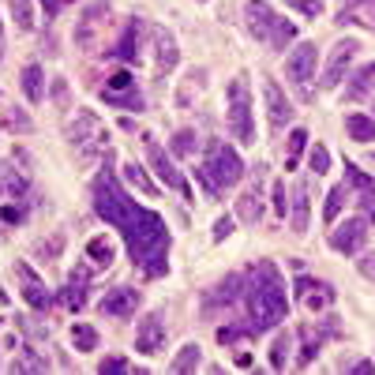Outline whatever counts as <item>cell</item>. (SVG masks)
<instances>
[{
	"label": "cell",
	"instance_id": "37",
	"mask_svg": "<svg viewBox=\"0 0 375 375\" xmlns=\"http://www.w3.org/2000/svg\"><path fill=\"white\" fill-rule=\"evenodd\" d=\"M342 203H345V184H334L331 188V195H326V210H323V218L326 222H338V214H342Z\"/></svg>",
	"mask_w": 375,
	"mask_h": 375
},
{
	"label": "cell",
	"instance_id": "34",
	"mask_svg": "<svg viewBox=\"0 0 375 375\" xmlns=\"http://www.w3.org/2000/svg\"><path fill=\"white\" fill-rule=\"evenodd\" d=\"M87 255H90V259H94L98 263V267H109V263H113V244H109L105 241V236H94V241H90L87 244Z\"/></svg>",
	"mask_w": 375,
	"mask_h": 375
},
{
	"label": "cell",
	"instance_id": "25",
	"mask_svg": "<svg viewBox=\"0 0 375 375\" xmlns=\"http://www.w3.org/2000/svg\"><path fill=\"white\" fill-rule=\"evenodd\" d=\"M236 214H241V222H248V225L259 222V218H263V199H259V188L244 191V195H241V203H236Z\"/></svg>",
	"mask_w": 375,
	"mask_h": 375
},
{
	"label": "cell",
	"instance_id": "42",
	"mask_svg": "<svg viewBox=\"0 0 375 375\" xmlns=\"http://www.w3.org/2000/svg\"><path fill=\"white\" fill-rule=\"evenodd\" d=\"M308 166H312L315 177L331 169V154H326V146H323V143H315V146H312V158H308Z\"/></svg>",
	"mask_w": 375,
	"mask_h": 375
},
{
	"label": "cell",
	"instance_id": "22",
	"mask_svg": "<svg viewBox=\"0 0 375 375\" xmlns=\"http://www.w3.org/2000/svg\"><path fill=\"white\" fill-rule=\"evenodd\" d=\"M139 38H143V23L132 19V23H128V30H124V38L116 42L113 57H121L124 64H135V60H139Z\"/></svg>",
	"mask_w": 375,
	"mask_h": 375
},
{
	"label": "cell",
	"instance_id": "32",
	"mask_svg": "<svg viewBox=\"0 0 375 375\" xmlns=\"http://www.w3.org/2000/svg\"><path fill=\"white\" fill-rule=\"evenodd\" d=\"M304 146H308V132H304V128H293V132H289V154H286V169H297V162H300V154H304Z\"/></svg>",
	"mask_w": 375,
	"mask_h": 375
},
{
	"label": "cell",
	"instance_id": "29",
	"mask_svg": "<svg viewBox=\"0 0 375 375\" xmlns=\"http://www.w3.org/2000/svg\"><path fill=\"white\" fill-rule=\"evenodd\" d=\"M372 90H375V60H372V64H364V68L353 76L349 98H364V94H372Z\"/></svg>",
	"mask_w": 375,
	"mask_h": 375
},
{
	"label": "cell",
	"instance_id": "2",
	"mask_svg": "<svg viewBox=\"0 0 375 375\" xmlns=\"http://www.w3.org/2000/svg\"><path fill=\"white\" fill-rule=\"evenodd\" d=\"M248 312H252V326L255 331H274L286 319L289 300H286V286L278 278L274 263H255V270L248 274Z\"/></svg>",
	"mask_w": 375,
	"mask_h": 375
},
{
	"label": "cell",
	"instance_id": "44",
	"mask_svg": "<svg viewBox=\"0 0 375 375\" xmlns=\"http://www.w3.org/2000/svg\"><path fill=\"white\" fill-rule=\"evenodd\" d=\"M98 372H102V375L105 372H132V364H128L124 356H105V360L98 364Z\"/></svg>",
	"mask_w": 375,
	"mask_h": 375
},
{
	"label": "cell",
	"instance_id": "13",
	"mask_svg": "<svg viewBox=\"0 0 375 375\" xmlns=\"http://www.w3.org/2000/svg\"><path fill=\"white\" fill-rule=\"evenodd\" d=\"M345 180L356 188V203H360L364 218H368V222H375V180L368 177V173L356 169L353 162H345Z\"/></svg>",
	"mask_w": 375,
	"mask_h": 375
},
{
	"label": "cell",
	"instance_id": "51",
	"mask_svg": "<svg viewBox=\"0 0 375 375\" xmlns=\"http://www.w3.org/2000/svg\"><path fill=\"white\" fill-rule=\"evenodd\" d=\"M300 8H304L308 15H319V12H323V4H319V0H300Z\"/></svg>",
	"mask_w": 375,
	"mask_h": 375
},
{
	"label": "cell",
	"instance_id": "40",
	"mask_svg": "<svg viewBox=\"0 0 375 375\" xmlns=\"http://www.w3.org/2000/svg\"><path fill=\"white\" fill-rule=\"evenodd\" d=\"M23 191H26V177L0 173V195H23Z\"/></svg>",
	"mask_w": 375,
	"mask_h": 375
},
{
	"label": "cell",
	"instance_id": "19",
	"mask_svg": "<svg viewBox=\"0 0 375 375\" xmlns=\"http://www.w3.org/2000/svg\"><path fill=\"white\" fill-rule=\"evenodd\" d=\"M338 23H356L375 30V0H345L342 12H338Z\"/></svg>",
	"mask_w": 375,
	"mask_h": 375
},
{
	"label": "cell",
	"instance_id": "27",
	"mask_svg": "<svg viewBox=\"0 0 375 375\" xmlns=\"http://www.w3.org/2000/svg\"><path fill=\"white\" fill-rule=\"evenodd\" d=\"M124 180H128V184H135L143 195H158V184H154V180L143 173L139 162H124Z\"/></svg>",
	"mask_w": 375,
	"mask_h": 375
},
{
	"label": "cell",
	"instance_id": "24",
	"mask_svg": "<svg viewBox=\"0 0 375 375\" xmlns=\"http://www.w3.org/2000/svg\"><path fill=\"white\" fill-rule=\"evenodd\" d=\"M345 132H349L356 143H372L375 139V121L364 116V113H349L345 116Z\"/></svg>",
	"mask_w": 375,
	"mask_h": 375
},
{
	"label": "cell",
	"instance_id": "3",
	"mask_svg": "<svg viewBox=\"0 0 375 375\" xmlns=\"http://www.w3.org/2000/svg\"><path fill=\"white\" fill-rule=\"evenodd\" d=\"M244 177V162L233 146H225L222 139H210L207 143V158L203 166L195 169V180L207 188V195H222L225 188H233L236 180Z\"/></svg>",
	"mask_w": 375,
	"mask_h": 375
},
{
	"label": "cell",
	"instance_id": "5",
	"mask_svg": "<svg viewBox=\"0 0 375 375\" xmlns=\"http://www.w3.org/2000/svg\"><path fill=\"white\" fill-rule=\"evenodd\" d=\"M248 30L259 42L274 45V49H286V45L297 38V26L289 19H281L278 12H270L267 4H259V0H248Z\"/></svg>",
	"mask_w": 375,
	"mask_h": 375
},
{
	"label": "cell",
	"instance_id": "28",
	"mask_svg": "<svg viewBox=\"0 0 375 375\" xmlns=\"http://www.w3.org/2000/svg\"><path fill=\"white\" fill-rule=\"evenodd\" d=\"M199 360H203V349H199V345H184V349L173 356V372H177V375H188V372L199 368Z\"/></svg>",
	"mask_w": 375,
	"mask_h": 375
},
{
	"label": "cell",
	"instance_id": "41",
	"mask_svg": "<svg viewBox=\"0 0 375 375\" xmlns=\"http://www.w3.org/2000/svg\"><path fill=\"white\" fill-rule=\"evenodd\" d=\"M248 334H259L255 326L248 323V326H218V342H241V338H248Z\"/></svg>",
	"mask_w": 375,
	"mask_h": 375
},
{
	"label": "cell",
	"instance_id": "45",
	"mask_svg": "<svg viewBox=\"0 0 375 375\" xmlns=\"http://www.w3.org/2000/svg\"><path fill=\"white\" fill-rule=\"evenodd\" d=\"M229 236H233V218H218L214 222V244L229 241Z\"/></svg>",
	"mask_w": 375,
	"mask_h": 375
},
{
	"label": "cell",
	"instance_id": "14",
	"mask_svg": "<svg viewBox=\"0 0 375 375\" xmlns=\"http://www.w3.org/2000/svg\"><path fill=\"white\" fill-rule=\"evenodd\" d=\"M162 345H166V323H162V315L154 312V315H146L139 323V331H135V349L150 356V353H158Z\"/></svg>",
	"mask_w": 375,
	"mask_h": 375
},
{
	"label": "cell",
	"instance_id": "6",
	"mask_svg": "<svg viewBox=\"0 0 375 375\" xmlns=\"http://www.w3.org/2000/svg\"><path fill=\"white\" fill-rule=\"evenodd\" d=\"M229 132L241 143H255V124H252V94H248V79L236 76L229 83Z\"/></svg>",
	"mask_w": 375,
	"mask_h": 375
},
{
	"label": "cell",
	"instance_id": "16",
	"mask_svg": "<svg viewBox=\"0 0 375 375\" xmlns=\"http://www.w3.org/2000/svg\"><path fill=\"white\" fill-rule=\"evenodd\" d=\"M293 289H297V297L304 300L312 312H319V308H326V304H334V289L326 286V281H315V278H304V274H300Z\"/></svg>",
	"mask_w": 375,
	"mask_h": 375
},
{
	"label": "cell",
	"instance_id": "38",
	"mask_svg": "<svg viewBox=\"0 0 375 375\" xmlns=\"http://www.w3.org/2000/svg\"><path fill=\"white\" fill-rule=\"evenodd\" d=\"M286 360H289V334H278V338H274V349H270V368L281 372V368H286Z\"/></svg>",
	"mask_w": 375,
	"mask_h": 375
},
{
	"label": "cell",
	"instance_id": "7",
	"mask_svg": "<svg viewBox=\"0 0 375 375\" xmlns=\"http://www.w3.org/2000/svg\"><path fill=\"white\" fill-rule=\"evenodd\" d=\"M315 60H319V49H315V42H300L297 49L286 57V76H289V83H297L300 90V98H312V90H308V83L315 79Z\"/></svg>",
	"mask_w": 375,
	"mask_h": 375
},
{
	"label": "cell",
	"instance_id": "49",
	"mask_svg": "<svg viewBox=\"0 0 375 375\" xmlns=\"http://www.w3.org/2000/svg\"><path fill=\"white\" fill-rule=\"evenodd\" d=\"M360 274L375 281V255H364V259H360Z\"/></svg>",
	"mask_w": 375,
	"mask_h": 375
},
{
	"label": "cell",
	"instance_id": "47",
	"mask_svg": "<svg viewBox=\"0 0 375 375\" xmlns=\"http://www.w3.org/2000/svg\"><path fill=\"white\" fill-rule=\"evenodd\" d=\"M38 4L45 8V19H53V15H57V12H60V8H64V4H68V0H38Z\"/></svg>",
	"mask_w": 375,
	"mask_h": 375
},
{
	"label": "cell",
	"instance_id": "9",
	"mask_svg": "<svg viewBox=\"0 0 375 375\" xmlns=\"http://www.w3.org/2000/svg\"><path fill=\"white\" fill-rule=\"evenodd\" d=\"M146 158H150L154 173H158V177H162V184H166V188H173V191H180V195H188V199H191V188H188V180H184V177H180V173H177V166H173V162H169V154L162 150V146L154 143V139H146Z\"/></svg>",
	"mask_w": 375,
	"mask_h": 375
},
{
	"label": "cell",
	"instance_id": "21",
	"mask_svg": "<svg viewBox=\"0 0 375 375\" xmlns=\"http://www.w3.org/2000/svg\"><path fill=\"white\" fill-rule=\"evenodd\" d=\"M154 45H158V76H169V71L180 64L177 38H173L169 30H154Z\"/></svg>",
	"mask_w": 375,
	"mask_h": 375
},
{
	"label": "cell",
	"instance_id": "36",
	"mask_svg": "<svg viewBox=\"0 0 375 375\" xmlns=\"http://www.w3.org/2000/svg\"><path fill=\"white\" fill-rule=\"evenodd\" d=\"M45 368H49V360H45V356H38L34 349H23V356L12 364V372H45Z\"/></svg>",
	"mask_w": 375,
	"mask_h": 375
},
{
	"label": "cell",
	"instance_id": "15",
	"mask_svg": "<svg viewBox=\"0 0 375 375\" xmlns=\"http://www.w3.org/2000/svg\"><path fill=\"white\" fill-rule=\"evenodd\" d=\"M15 274L23 278V300H26L30 308H38V312H45V308L53 304V293L38 281V274L26 267V263H15Z\"/></svg>",
	"mask_w": 375,
	"mask_h": 375
},
{
	"label": "cell",
	"instance_id": "31",
	"mask_svg": "<svg viewBox=\"0 0 375 375\" xmlns=\"http://www.w3.org/2000/svg\"><path fill=\"white\" fill-rule=\"evenodd\" d=\"M71 342H76L79 353H94L98 349V331L90 323H76L71 326Z\"/></svg>",
	"mask_w": 375,
	"mask_h": 375
},
{
	"label": "cell",
	"instance_id": "39",
	"mask_svg": "<svg viewBox=\"0 0 375 375\" xmlns=\"http://www.w3.org/2000/svg\"><path fill=\"white\" fill-rule=\"evenodd\" d=\"M12 15L19 23V30H34V8L30 0H12Z\"/></svg>",
	"mask_w": 375,
	"mask_h": 375
},
{
	"label": "cell",
	"instance_id": "12",
	"mask_svg": "<svg viewBox=\"0 0 375 375\" xmlns=\"http://www.w3.org/2000/svg\"><path fill=\"white\" fill-rule=\"evenodd\" d=\"M334 323H338V319H326V326H315V323L300 326V356H297V368H308V364L315 360V353H319V345H323V338L334 334Z\"/></svg>",
	"mask_w": 375,
	"mask_h": 375
},
{
	"label": "cell",
	"instance_id": "10",
	"mask_svg": "<svg viewBox=\"0 0 375 375\" xmlns=\"http://www.w3.org/2000/svg\"><path fill=\"white\" fill-rule=\"evenodd\" d=\"M360 53V42L356 38H342L331 49V60H326V68H323V87L331 90V87H338L342 83V76H345V68H349V60Z\"/></svg>",
	"mask_w": 375,
	"mask_h": 375
},
{
	"label": "cell",
	"instance_id": "11",
	"mask_svg": "<svg viewBox=\"0 0 375 375\" xmlns=\"http://www.w3.org/2000/svg\"><path fill=\"white\" fill-rule=\"evenodd\" d=\"M263 102H267V113H270V128L281 132V128L289 124V116H293V105H289V98L281 94V87L274 83L270 76L263 79Z\"/></svg>",
	"mask_w": 375,
	"mask_h": 375
},
{
	"label": "cell",
	"instance_id": "52",
	"mask_svg": "<svg viewBox=\"0 0 375 375\" xmlns=\"http://www.w3.org/2000/svg\"><path fill=\"white\" fill-rule=\"evenodd\" d=\"M353 372H356V375H372L375 364H372V360H360V364H353Z\"/></svg>",
	"mask_w": 375,
	"mask_h": 375
},
{
	"label": "cell",
	"instance_id": "48",
	"mask_svg": "<svg viewBox=\"0 0 375 375\" xmlns=\"http://www.w3.org/2000/svg\"><path fill=\"white\" fill-rule=\"evenodd\" d=\"M53 98H57L60 105H68V83H64V79H57V83H53Z\"/></svg>",
	"mask_w": 375,
	"mask_h": 375
},
{
	"label": "cell",
	"instance_id": "43",
	"mask_svg": "<svg viewBox=\"0 0 375 375\" xmlns=\"http://www.w3.org/2000/svg\"><path fill=\"white\" fill-rule=\"evenodd\" d=\"M191 150H195V132L184 128V132L173 135V154H191Z\"/></svg>",
	"mask_w": 375,
	"mask_h": 375
},
{
	"label": "cell",
	"instance_id": "18",
	"mask_svg": "<svg viewBox=\"0 0 375 375\" xmlns=\"http://www.w3.org/2000/svg\"><path fill=\"white\" fill-rule=\"evenodd\" d=\"M87 286H90V270L79 267V270L68 278V286L60 289V304L71 308V312H79V308L87 304Z\"/></svg>",
	"mask_w": 375,
	"mask_h": 375
},
{
	"label": "cell",
	"instance_id": "50",
	"mask_svg": "<svg viewBox=\"0 0 375 375\" xmlns=\"http://www.w3.org/2000/svg\"><path fill=\"white\" fill-rule=\"evenodd\" d=\"M4 222H23V210L19 207H4Z\"/></svg>",
	"mask_w": 375,
	"mask_h": 375
},
{
	"label": "cell",
	"instance_id": "1",
	"mask_svg": "<svg viewBox=\"0 0 375 375\" xmlns=\"http://www.w3.org/2000/svg\"><path fill=\"white\" fill-rule=\"evenodd\" d=\"M94 210L105 225H113L116 233H124L128 255L146 278H162L169 270V229L166 218L132 203V195L121 188L116 173L109 169V150H105V169L94 180Z\"/></svg>",
	"mask_w": 375,
	"mask_h": 375
},
{
	"label": "cell",
	"instance_id": "20",
	"mask_svg": "<svg viewBox=\"0 0 375 375\" xmlns=\"http://www.w3.org/2000/svg\"><path fill=\"white\" fill-rule=\"evenodd\" d=\"M105 15H109V4H102V0L83 12V23L76 26V42L83 45V49H94V26H102L98 19H105Z\"/></svg>",
	"mask_w": 375,
	"mask_h": 375
},
{
	"label": "cell",
	"instance_id": "17",
	"mask_svg": "<svg viewBox=\"0 0 375 375\" xmlns=\"http://www.w3.org/2000/svg\"><path fill=\"white\" fill-rule=\"evenodd\" d=\"M143 304V293L135 289H113L102 297V315H135V308Z\"/></svg>",
	"mask_w": 375,
	"mask_h": 375
},
{
	"label": "cell",
	"instance_id": "26",
	"mask_svg": "<svg viewBox=\"0 0 375 375\" xmlns=\"http://www.w3.org/2000/svg\"><path fill=\"white\" fill-rule=\"evenodd\" d=\"M293 233H308V184L293 191Z\"/></svg>",
	"mask_w": 375,
	"mask_h": 375
},
{
	"label": "cell",
	"instance_id": "33",
	"mask_svg": "<svg viewBox=\"0 0 375 375\" xmlns=\"http://www.w3.org/2000/svg\"><path fill=\"white\" fill-rule=\"evenodd\" d=\"M0 124L8 128V132H19V135H26V132H34V121L23 113V109H8L4 116H0Z\"/></svg>",
	"mask_w": 375,
	"mask_h": 375
},
{
	"label": "cell",
	"instance_id": "46",
	"mask_svg": "<svg viewBox=\"0 0 375 375\" xmlns=\"http://www.w3.org/2000/svg\"><path fill=\"white\" fill-rule=\"evenodd\" d=\"M286 210H289V203H286V184H274V214L286 218Z\"/></svg>",
	"mask_w": 375,
	"mask_h": 375
},
{
	"label": "cell",
	"instance_id": "35",
	"mask_svg": "<svg viewBox=\"0 0 375 375\" xmlns=\"http://www.w3.org/2000/svg\"><path fill=\"white\" fill-rule=\"evenodd\" d=\"M241 286H244V281L236 278V274H229V278H225L222 286L214 289V297H210V304H233V300H236V289H241Z\"/></svg>",
	"mask_w": 375,
	"mask_h": 375
},
{
	"label": "cell",
	"instance_id": "4",
	"mask_svg": "<svg viewBox=\"0 0 375 375\" xmlns=\"http://www.w3.org/2000/svg\"><path fill=\"white\" fill-rule=\"evenodd\" d=\"M68 139H71V146H76L79 158L90 162V158H98V154L109 150V128L102 124V116H98V113L79 109L76 121H71V128H68Z\"/></svg>",
	"mask_w": 375,
	"mask_h": 375
},
{
	"label": "cell",
	"instance_id": "23",
	"mask_svg": "<svg viewBox=\"0 0 375 375\" xmlns=\"http://www.w3.org/2000/svg\"><path fill=\"white\" fill-rule=\"evenodd\" d=\"M45 79H42V68H38V64H26V68H23V94H26V102H34V105H38L42 102V98H45Z\"/></svg>",
	"mask_w": 375,
	"mask_h": 375
},
{
	"label": "cell",
	"instance_id": "30",
	"mask_svg": "<svg viewBox=\"0 0 375 375\" xmlns=\"http://www.w3.org/2000/svg\"><path fill=\"white\" fill-rule=\"evenodd\" d=\"M102 98L109 105H124V109H143V94L135 87H128V90H102Z\"/></svg>",
	"mask_w": 375,
	"mask_h": 375
},
{
	"label": "cell",
	"instance_id": "8",
	"mask_svg": "<svg viewBox=\"0 0 375 375\" xmlns=\"http://www.w3.org/2000/svg\"><path fill=\"white\" fill-rule=\"evenodd\" d=\"M364 241H368V218H364V214L360 218H345V222L334 225V233H331V248L345 252V255L360 252Z\"/></svg>",
	"mask_w": 375,
	"mask_h": 375
}]
</instances>
